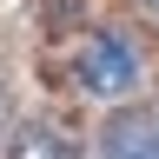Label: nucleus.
Wrapping results in <instances>:
<instances>
[{"mask_svg":"<svg viewBox=\"0 0 159 159\" xmlns=\"http://www.w3.org/2000/svg\"><path fill=\"white\" fill-rule=\"evenodd\" d=\"M73 80H80L86 93H99V99L133 93V80H139V53H133V40H126V33H113V27H99L86 47H80Z\"/></svg>","mask_w":159,"mask_h":159,"instance_id":"obj_1","label":"nucleus"},{"mask_svg":"<svg viewBox=\"0 0 159 159\" xmlns=\"http://www.w3.org/2000/svg\"><path fill=\"white\" fill-rule=\"evenodd\" d=\"M99 159H159V126L146 113H119L99 133Z\"/></svg>","mask_w":159,"mask_h":159,"instance_id":"obj_2","label":"nucleus"},{"mask_svg":"<svg viewBox=\"0 0 159 159\" xmlns=\"http://www.w3.org/2000/svg\"><path fill=\"white\" fill-rule=\"evenodd\" d=\"M7 159H80V146H73L66 133H53V126H40V119H27V126L7 133Z\"/></svg>","mask_w":159,"mask_h":159,"instance_id":"obj_3","label":"nucleus"},{"mask_svg":"<svg viewBox=\"0 0 159 159\" xmlns=\"http://www.w3.org/2000/svg\"><path fill=\"white\" fill-rule=\"evenodd\" d=\"M146 7H152V13H159V0H146Z\"/></svg>","mask_w":159,"mask_h":159,"instance_id":"obj_4","label":"nucleus"}]
</instances>
